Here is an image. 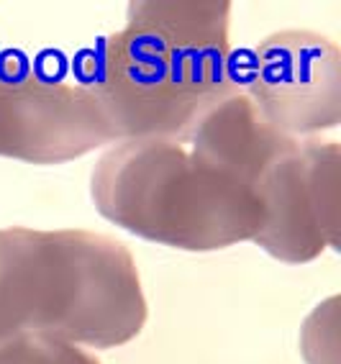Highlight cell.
<instances>
[{
    "label": "cell",
    "instance_id": "1",
    "mask_svg": "<svg viewBox=\"0 0 341 364\" xmlns=\"http://www.w3.org/2000/svg\"><path fill=\"white\" fill-rule=\"evenodd\" d=\"M229 21L226 0L129 3L80 80L116 141L178 134L237 80Z\"/></svg>",
    "mask_w": 341,
    "mask_h": 364
},
{
    "label": "cell",
    "instance_id": "6",
    "mask_svg": "<svg viewBox=\"0 0 341 364\" xmlns=\"http://www.w3.org/2000/svg\"><path fill=\"white\" fill-rule=\"evenodd\" d=\"M113 141L98 103L80 82L0 67V156L65 164Z\"/></svg>",
    "mask_w": 341,
    "mask_h": 364
},
{
    "label": "cell",
    "instance_id": "3",
    "mask_svg": "<svg viewBox=\"0 0 341 364\" xmlns=\"http://www.w3.org/2000/svg\"><path fill=\"white\" fill-rule=\"evenodd\" d=\"M90 196L119 228L185 252L234 247L262 228L254 185L183 131L116 141L92 169Z\"/></svg>",
    "mask_w": 341,
    "mask_h": 364
},
{
    "label": "cell",
    "instance_id": "4",
    "mask_svg": "<svg viewBox=\"0 0 341 364\" xmlns=\"http://www.w3.org/2000/svg\"><path fill=\"white\" fill-rule=\"evenodd\" d=\"M256 198L262 228L254 244L285 264H305L341 236V146L315 136L293 139L267 164Z\"/></svg>",
    "mask_w": 341,
    "mask_h": 364
},
{
    "label": "cell",
    "instance_id": "5",
    "mask_svg": "<svg viewBox=\"0 0 341 364\" xmlns=\"http://www.w3.org/2000/svg\"><path fill=\"white\" fill-rule=\"evenodd\" d=\"M239 82L264 121L288 136L308 139L341 121V52L323 33L267 36Z\"/></svg>",
    "mask_w": 341,
    "mask_h": 364
},
{
    "label": "cell",
    "instance_id": "2",
    "mask_svg": "<svg viewBox=\"0 0 341 364\" xmlns=\"http://www.w3.org/2000/svg\"><path fill=\"white\" fill-rule=\"evenodd\" d=\"M144 323L136 262L121 241L82 228H0V338L113 349Z\"/></svg>",
    "mask_w": 341,
    "mask_h": 364
},
{
    "label": "cell",
    "instance_id": "7",
    "mask_svg": "<svg viewBox=\"0 0 341 364\" xmlns=\"http://www.w3.org/2000/svg\"><path fill=\"white\" fill-rule=\"evenodd\" d=\"M0 364H100L85 349L46 336L0 338Z\"/></svg>",
    "mask_w": 341,
    "mask_h": 364
}]
</instances>
